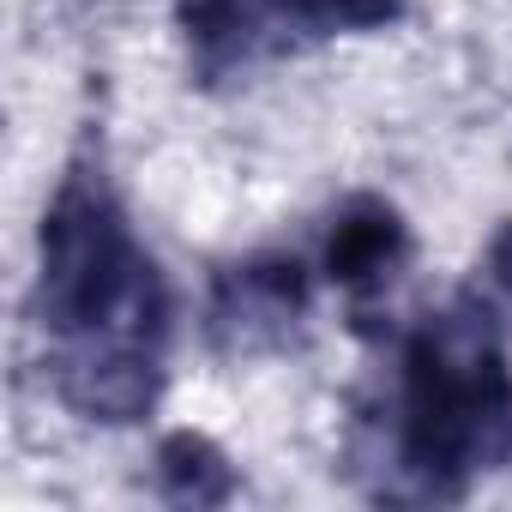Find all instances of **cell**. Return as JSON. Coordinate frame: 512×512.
I'll list each match as a JSON object with an SVG mask.
<instances>
[{"label":"cell","mask_w":512,"mask_h":512,"mask_svg":"<svg viewBox=\"0 0 512 512\" xmlns=\"http://www.w3.org/2000/svg\"><path fill=\"white\" fill-rule=\"evenodd\" d=\"M43 320L67 338L151 332L157 284L103 187H61L43 223Z\"/></svg>","instance_id":"2"},{"label":"cell","mask_w":512,"mask_h":512,"mask_svg":"<svg viewBox=\"0 0 512 512\" xmlns=\"http://www.w3.org/2000/svg\"><path fill=\"white\" fill-rule=\"evenodd\" d=\"M398 0H296V13L320 19V25H380L392 19Z\"/></svg>","instance_id":"5"},{"label":"cell","mask_w":512,"mask_h":512,"mask_svg":"<svg viewBox=\"0 0 512 512\" xmlns=\"http://www.w3.org/2000/svg\"><path fill=\"white\" fill-rule=\"evenodd\" d=\"M398 247H404V229L386 205H350L326 241V266L338 284H374L398 260Z\"/></svg>","instance_id":"3"},{"label":"cell","mask_w":512,"mask_h":512,"mask_svg":"<svg viewBox=\"0 0 512 512\" xmlns=\"http://www.w3.org/2000/svg\"><path fill=\"white\" fill-rule=\"evenodd\" d=\"M404 452L428 476L512 458V380L470 320H440L410 344Z\"/></svg>","instance_id":"1"},{"label":"cell","mask_w":512,"mask_h":512,"mask_svg":"<svg viewBox=\"0 0 512 512\" xmlns=\"http://www.w3.org/2000/svg\"><path fill=\"white\" fill-rule=\"evenodd\" d=\"M163 476H181V494H193V500H211V494L199 488V476H217V482H229L223 458H217L205 440H193V434H175V440L163 446Z\"/></svg>","instance_id":"4"}]
</instances>
